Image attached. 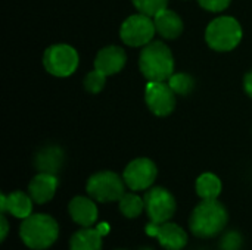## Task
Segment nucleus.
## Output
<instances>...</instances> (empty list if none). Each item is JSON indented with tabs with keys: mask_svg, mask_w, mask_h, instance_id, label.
<instances>
[{
	"mask_svg": "<svg viewBox=\"0 0 252 250\" xmlns=\"http://www.w3.org/2000/svg\"><path fill=\"white\" fill-rule=\"evenodd\" d=\"M229 214L217 199H205L192 211L189 218V230L201 239H211L220 234L227 225Z\"/></svg>",
	"mask_w": 252,
	"mask_h": 250,
	"instance_id": "f257e3e1",
	"label": "nucleus"
},
{
	"mask_svg": "<svg viewBox=\"0 0 252 250\" xmlns=\"http://www.w3.org/2000/svg\"><path fill=\"white\" fill-rule=\"evenodd\" d=\"M19 237L27 248L46 250L53 246L59 237V225L56 220L47 214H31L22 220Z\"/></svg>",
	"mask_w": 252,
	"mask_h": 250,
	"instance_id": "f03ea898",
	"label": "nucleus"
},
{
	"mask_svg": "<svg viewBox=\"0 0 252 250\" xmlns=\"http://www.w3.org/2000/svg\"><path fill=\"white\" fill-rule=\"evenodd\" d=\"M139 68L148 81H168L174 74L173 53L162 41H151L140 52Z\"/></svg>",
	"mask_w": 252,
	"mask_h": 250,
	"instance_id": "7ed1b4c3",
	"label": "nucleus"
},
{
	"mask_svg": "<svg viewBox=\"0 0 252 250\" xmlns=\"http://www.w3.org/2000/svg\"><path fill=\"white\" fill-rule=\"evenodd\" d=\"M205 40L217 52H230L242 40V27L232 16H219L208 24Z\"/></svg>",
	"mask_w": 252,
	"mask_h": 250,
	"instance_id": "20e7f679",
	"label": "nucleus"
},
{
	"mask_svg": "<svg viewBox=\"0 0 252 250\" xmlns=\"http://www.w3.org/2000/svg\"><path fill=\"white\" fill-rule=\"evenodd\" d=\"M86 190L87 194L96 202H120L126 194V183L123 177L112 171H100L87 180Z\"/></svg>",
	"mask_w": 252,
	"mask_h": 250,
	"instance_id": "39448f33",
	"label": "nucleus"
},
{
	"mask_svg": "<svg viewBox=\"0 0 252 250\" xmlns=\"http://www.w3.org/2000/svg\"><path fill=\"white\" fill-rule=\"evenodd\" d=\"M43 65L46 71L55 77H69L78 68V53L72 46L53 44L46 49L43 55Z\"/></svg>",
	"mask_w": 252,
	"mask_h": 250,
	"instance_id": "423d86ee",
	"label": "nucleus"
},
{
	"mask_svg": "<svg viewBox=\"0 0 252 250\" xmlns=\"http://www.w3.org/2000/svg\"><path fill=\"white\" fill-rule=\"evenodd\" d=\"M155 32H157V28H155V22L152 16H148L145 13L128 16L120 28L121 40L127 46H131V47L146 46L148 43L152 41Z\"/></svg>",
	"mask_w": 252,
	"mask_h": 250,
	"instance_id": "0eeeda50",
	"label": "nucleus"
},
{
	"mask_svg": "<svg viewBox=\"0 0 252 250\" xmlns=\"http://www.w3.org/2000/svg\"><path fill=\"white\" fill-rule=\"evenodd\" d=\"M145 211L149 220L155 224H162L170 221L177 209L174 196L164 187H152L143 196Z\"/></svg>",
	"mask_w": 252,
	"mask_h": 250,
	"instance_id": "6e6552de",
	"label": "nucleus"
},
{
	"mask_svg": "<svg viewBox=\"0 0 252 250\" xmlns=\"http://www.w3.org/2000/svg\"><path fill=\"white\" fill-rule=\"evenodd\" d=\"M157 165L154 164V161L148 159V158H137L134 161H131L124 172H123V178L126 186L133 190V192H142V190H148L152 187L155 178H157Z\"/></svg>",
	"mask_w": 252,
	"mask_h": 250,
	"instance_id": "1a4fd4ad",
	"label": "nucleus"
},
{
	"mask_svg": "<svg viewBox=\"0 0 252 250\" xmlns=\"http://www.w3.org/2000/svg\"><path fill=\"white\" fill-rule=\"evenodd\" d=\"M145 100L157 116H167L176 106V93L165 81H149L145 87Z\"/></svg>",
	"mask_w": 252,
	"mask_h": 250,
	"instance_id": "9d476101",
	"label": "nucleus"
},
{
	"mask_svg": "<svg viewBox=\"0 0 252 250\" xmlns=\"http://www.w3.org/2000/svg\"><path fill=\"white\" fill-rule=\"evenodd\" d=\"M146 234L157 237L159 245L167 250H182L188 245V233L174 222H162L155 224L149 222L146 225Z\"/></svg>",
	"mask_w": 252,
	"mask_h": 250,
	"instance_id": "9b49d317",
	"label": "nucleus"
},
{
	"mask_svg": "<svg viewBox=\"0 0 252 250\" xmlns=\"http://www.w3.org/2000/svg\"><path fill=\"white\" fill-rule=\"evenodd\" d=\"M127 60V55L124 49L118 46H106L99 50L94 59V69L100 71L106 77L120 72Z\"/></svg>",
	"mask_w": 252,
	"mask_h": 250,
	"instance_id": "f8f14e48",
	"label": "nucleus"
},
{
	"mask_svg": "<svg viewBox=\"0 0 252 250\" xmlns=\"http://www.w3.org/2000/svg\"><path fill=\"white\" fill-rule=\"evenodd\" d=\"M58 186L59 180L55 174L38 172L28 184V194L34 200V203L43 205L53 199Z\"/></svg>",
	"mask_w": 252,
	"mask_h": 250,
	"instance_id": "ddd939ff",
	"label": "nucleus"
},
{
	"mask_svg": "<svg viewBox=\"0 0 252 250\" xmlns=\"http://www.w3.org/2000/svg\"><path fill=\"white\" fill-rule=\"evenodd\" d=\"M68 211H69V215L74 220V222L81 227H92L97 222L99 212H97L94 199H92V197L75 196L69 202Z\"/></svg>",
	"mask_w": 252,
	"mask_h": 250,
	"instance_id": "4468645a",
	"label": "nucleus"
},
{
	"mask_svg": "<svg viewBox=\"0 0 252 250\" xmlns=\"http://www.w3.org/2000/svg\"><path fill=\"white\" fill-rule=\"evenodd\" d=\"M154 22H155V28H157V32L167 38V40H174L177 38L182 31H183V21L182 18L170 10V9H162L161 12H158L155 16H154Z\"/></svg>",
	"mask_w": 252,
	"mask_h": 250,
	"instance_id": "2eb2a0df",
	"label": "nucleus"
},
{
	"mask_svg": "<svg viewBox=\"0 0 252 250\" xmlns=\"http://www.w3.org/2000/svg\"><path fill=\"white\" fill-rule=\"evenodd\" d=\"M34 165L38 172L58 174L63 165V152L58 146H47L41 149L34 159Z\"/></svg>",
	"mask_w": 252,
	"mask_h": 250,
	"instance_id": "dca6fc26",
	"label": "nucleus"
},
{
	"mask_svg": "<svg viewBox=\"0 0 252 250\" xmlns=\"http://www.w3.org/2000/svg\"><path fill=\"white\" fill-rule=\"evenodd\" d=\"M102 234L97 228L83 227L69 240V250H102Z\"/></svg>",
	"mask_w": 252,
	"mask_h": 250,
	"instance_id": "f3484780",
	"label": "nucleus"
},
{
	"mask_svg": "<svg viewBox=\"0 0 252 250\" xmlns=\"http://www.w3.org/2000/svg\"><path fill=\"white\" fill-rule=\"evenodd\" d=\"M32 203L30 194H25L24 192H13L7 194V212L12 214L15 218L25 220L32 214Z\"/></svg>",
	"mask_w": 252,
	"mask_h": 250,
	"instance_id": "a211bd4d",
	"label": "nucleus"
},
{
	"mask_svg": "<svg viewBox=\"0 0 252 250\" xmlns=\"http://www.w3.org/2000/svg\"><path fill=\"white\" fill-rule=\"evenodd\" d=\"M198 196L205 200V199H217L221 193V181L220 178L213 174V172H205L198 177L196 184H195Z\"/></svg>",
	"mask_w": 252,
	"mask_h": 250,
	"instance_id": "6ab92c4d",
	"label": "nucleus"
},
{
	"mask_svg": "<svg viewBox=\"0 0 252 250\" xmlns=\"http://www.w3.org/2000/svg\"><path fill=\"white\" fill-rule=\"evenodd\" d=\"M118 203H120L121 214L128 220H134L140 217V214L145 209V200L136 193H126Z\"/></svg>",
	"mask_w": 252,
	"mask_h": 250,
	"instance_id": "aec40b11",
	"label": "nucleus"
},
{
	"mask_svg": "<svg viewBox=\"0 0 252 250\" xmlns=\"http://www.w3.org/2000/svg\"><path fill=\"white\" fill-rule=\"evenodd\" d=\"M167 84L171 87V90H173L176 94L188 96V94L193 90V87H195V80H193V77L189 75V74H185V72H174V74L168 78Z\"/></svg>",
	"mask_w": 252,
	"mask_h": 250,
	"instance_id": "412c9836",
	"label": "nucleus"
},
{
	"mask_svg": "<svg viewBox=\"0 0 252 250\" xmlns=\"http://www.w3.org/2000/svg\"><path fill=\"white\" fill-rule=\"evenodd\" d=\"M167 3H168V0H133V4L139 10V13H145L152 18L158 12L165 9Z\"/></svg>",
	"mask_w": 252,
	"mask_h": 250,
	"instance_id": "4be33fe9",
	"label": "nucleus"
},
{
	"mask_svg": "<svg viewBox=\"0 0 252 250\" xmlns=\"http://www.w3.org/2000/svg\"><path fill=\"white\" fill-rule=\"evenodd\" d=\"M105 81H106V75L102 74L97 69H93L92 72H89L84 78V88L92 93V94H97L103 90L105 87Z\"/></svg>",
	"mask_w": 252,
	"mask_h": 250,
	"instance_id": "5701e85b",
	"label": "nucleus"
},
{
	"mask_svg": "<svg viewBox=\"0 0 252 250\" xmlns=\"http://www.w3.org/2000/svg\"><path fill=\"white\" fill-rule=\"evenodd\" d=\"M242 246V236L238 231H229L221 239V249L223 250H239Z\"/></svg>",
	"mask_w": 252,
	"mask_h": 250,
	"instance_id": "b1692460",
	"label": "nucleus"
},
{
	"mask_svg": "<svg viewBox=\"0 0 252 250\" xmlns=\"http://www.w3.org/2000/svg\"><path fill=\"white\" fill-rule=\"evenodd\" d=\"M198 1L204 9L210 12H221L230 4L232 0H198Z\"/></svg>",
	"mask_w": 252,
	"mask_h": 250,
	"instance_id": "393cba45",
	"label": "nucleus"
},
{
	"mask_svg": "<svg viewBox=\"0 0 252 250\" xmlns=\"http://www.w3.org/2000/svg\"><path fill=\"white\" fill-rule=\"evenodd\" d=\"M0 224H1V236H0V239H1V242H4L6 236L9 233V222H7V220H6V217L3 214L0 217Z\"/></svg>",
	"mask_w": 252,
	"mask_h": 250,
	"instance_id": "a878e982",
	"label": "nucleus"
},
{
	"mask_svg": "<svg viewBox=\"0 0 252 250\" xmlns=\"http://www.w3.org/2000/svg\"><path fill=\"white\" fill-rule=\"evenodd\" d=\"M244 88L247 91L248 96L252 97V69L245 75V80H244Z\"/></svg>",
	"mask_w": 252,
	"mask_h": 250,
	"instance_id": "bb28decb",
	"label": "nucleus"
},
{
	"mask_svg": "<svg viewBox=\"0 0 252 250\" xmlns=\"http://www.w3.org/2000/svg\"><path fill=\"white\" fill-rule=\"evenodd\" d=\"M0 211L1 214L7 212V194H0Z\"/></svg>",
	"mask_w": 252,
	"mask_h": 250,
	"instance_id": "cd10ccee",
	"label": "nucleus"
},
{
	"mask_svg": "<svg viewBox=\"0 0 252 250\" xmlns=\"http://www.w3.org/2000/svg\"><path fill=\"white\" fill-rule=\"evenodd\" d=\"M97 231L102 234V236H106L108 233H109V225L108 224H105V222H100V224H97Z\"/></svg>",
	"mask_w": 252,
	"mask_h": 250,
	"instance_id": "c85d7f7f",
	"label": "nucleus"
},
{
	"mask_svg": "<svg viewBox=\"0 0 252 250\" xmlns=\"http://www.w3.org/2000/svg\"><path fill=\"white\" fill-rule=\"evenodd\" d=\"M118 250H124V249H118Z\"/></svg>",
	"mask_w": 252,
	"mask_h": 250,
	"instance_id": "c756f323",
	"label": "nucleus"
}]
</instances>
